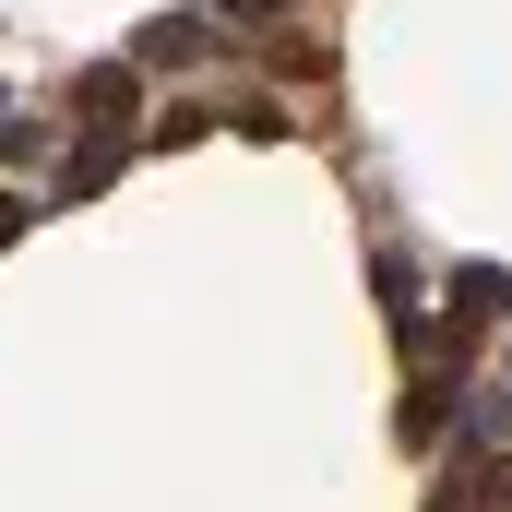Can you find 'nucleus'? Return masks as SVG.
<instances>
[{
	"label": "nucleus",
	"instance_id": "f257e3e1",
	"mask_svg": "<svg viewBox=\"0 0 512 512\" xmlns=\"http://www.w3.org/2000/svg\"><path fill=\"white\" fill-rule=\"evenodd\" d=\"M215 36H203V12H167V24H143V60H203Z\"/></svg>",
	"mask_w": 512,
	"mask_h": 512
},
{
	"label": "nucleus",
	"instance_id": "f03ea898",
	"mask_svg": "<svg viewBox=\"0 0 512 512\" xmlns=\"http://www.w3.org/2000/svg\"><path fill=\"white\" fill-rule=\"evenodd\" d=\"M227 12H286V0H227Z\"/></svg>",
	"mask_w": 512,
	"mask_h": 512
}]
</instances>
